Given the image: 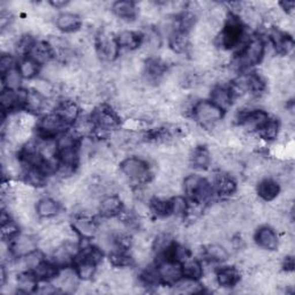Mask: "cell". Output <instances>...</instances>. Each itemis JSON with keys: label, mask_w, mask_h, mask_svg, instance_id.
Instances as JSON below:
<instances>
[{"label": "cell", "mask_w": 295, "mask_h": 295, "mask_svg": "<svg viewBox=\"0 0 295 295\" xmlns=\"http://www.w3.org/2000/svg\"><path fill=\"white\" fill-rule=\"evenodd\" d=\"M257 193L265 201H272L279 194V185H278L275 180L265 179L261 181L259 183V188H257Z\"/></svg>", "instance_id": "obj_13"}, {"label": "cell", "mask_w": 295, "mask_h": 295, "mask_svg": "<svg viewBox=\"0 0 295 295\" xmlns=\"http://www.w3.org/2000/svg\"><path fill=\"white\" fill-rule=\"evenodd\" d=\"M121 171L126 176L135 181H145L149 178V168L140 158H127L121 164Z\"/></svg>", "instance_id": "obj_2"}, {"label": "cell", "mask_w": 295, "mask_h": 295, "mask_svg": "<svg viewBox=\"0 0 295 295\" xmlns=\"http://www.w3.org/2000/svg\"><path fill=\"white\" fill-rule=\"evenodd\" d=\"M97 48H98V52L104 60L111 61L116 59L118 56V50H119V45L118 42L113 39L112 35L107 31H103L98 37L97 41Z\"/></svg>", "instance_id": "obj_3"}, {"label": "cell", "mask_w": 295, "mask_h": 295, "mask_svg": "<svg viewBox=\"0 0 295 295\" xmlns=\"http://www.w3.org/2000/svg\"><path fill=\"white\" fill-rule=\"evenodd\" d=\"M240 279V275L234 268H225L219 271L217 276V281L223 287H230L234 286Z\"/></svg>", "instance_id": "obj_17"}, {"label": "cell", "mask_w": 295, "mask_h": 295, "mask_svg": "<svg viewBox=\"0 0 295 295\" xmlns=\"http://www.w3.org/2000/svg\"><path fill=\"white\" fill-rule=\"evenodd\" d=\"M24 103H26V106L29 111L39 112L46 106L44 97L33 90L30 92H27L26 97H24Z\"/></svg>", "instance_id": "obj_21"}, {"label": "cell", "mask_w": 295, "mask_h": 295, "mask_svg": "<svg viewBox=\"0 0 295 295\" xmlns=\"http://www.w3.org/2000/svg\"><path fill=\"white\" fill-rule=\"evenodd\" d=\"M74 229L84 238H92L97 232V226L95 223L86 216L75 219Z\"/></svg>", "instance_id": "obj_15"}, {"label": "cell", "mask_w": 295, "mask_h": 295, "mask_svg": "<svg viewBox=\"0 0 295 295\" xmlns=\"http://www.w3.org/2000/svg\"><path fill=\"white\" fill-rule=\"evenodd\" d=\"M121 208H122L121 199L115 195H109L107 197H105L99 204L100 213L104 214L105 217L116 216L117 213H119L121 211Z\"/></svg>", "instance_id": "obj_11"}, {"label": "cell", "mask_w": 295, "mask_h": 295, "mask_svg": "<svg viewBox=\"0 0 295 295\" xmlns=\"http://www.w3.org/2000/svg\"><path fill=\"white\" fill-rule=\"evenodd\" d=\"M19 232V227L15 223L7 220L5 223H3V229H2V233H3V239H12L14 238Z\"/></svg>", "instance_id": "obj_45"}, {"label": "cell", "mask_w": 295, "mask_h": 295, "mask_svg": "<svg viewBox=\"0 0 295 295\" xmlns=\"http://www.w3.org/2000/svg\"><path fill=\"white\" fill-rule=\"evenodd\" d=\"M61 159L62 165L73 167L78 161V154L75 148H69V149L61 150Z\"/></svg>", "instance_id": "obj_44"}, {"label": "cell", "mask_w": 295, "mask_h": 295, "mask_svg": "<svg viewBox=\"0 0 295 295\" xmlns=\"http://www.w3.org/2000/svg\"><path fill=\"white\" fill-rule=\"evenodd\" d=\"M92 128H94V125H92V122L88 119L80 120L77 125V132L81 135H87L91 133Z\"/></svg>", "instance_id": "obj_49"}, {"label": "cell", "mask_w": 295, "mask_h": 295, "mask_svg": "<svg viewBox=\"0 0 295 295\" xmlns=\"http://www.w3.org/2000/svg\"><path fill=\"white\" fill-rule=\"evenodd\" d=\"M182 273L191 279H199L203 275V268L195 260L187 261L182 268Z\"/></svg>", "instance_id": "obj_29"}, {"label": "cell", "mask_w": 295, "mask_h": 295, "mask_svg": "<svg viewBox=\"0 0 295 295\" xmlns=\"http://www.w3.org/2000/svg\"><path fill=\"white\" fill-rule=\"evenodd\" d=\"M33 91L39 92L43 97H51L54 94L53 84L46 79H39L32 83Z\"/></svg>", "instance_id": "obj_33"}, {"label": "cell", "mask_w": 295, "mask_h": 295, "mask_svg": "<svg viewBox=\"0 0 295 295\" xmlns=\"http://www.w3.org/2000/svg\"><path fill=\"white\" fill-rule=\"evenodd\" d=\"M58 115L61 117V119L65 122H71L78 119L79 107L77 106V104L71 102H65L60 105V107H59Z\"/></svg>", "instance_id": "obj_26"}, {"label": "cell", "mask_w": 295, "mask_h": 295, "mask_svg": "<svg viewBox=\"0 0 295 295\" xmlns=\"http://www.w3.org/2000/svg\"><path fill=\"white\" fill-rule=\"evenodd\" d=\"M272 39H273V42H275V45L277 46V49L279 50V51L287 53L292 50L293 42L292 40L288 39L284 32L275 31L272 33Z\"/></svg>", "instance_id": "obj_30"}, {"label": "cell", "mask_w": 295, "mask_h": 295, "mask_svg": "<svg viewBox=\"0 0 295 295\" xmlns=\"http://www.w3.org/2000/svg\"><path fill=\"white\" fill-rule=\"evenodd\" d=\"M260 129L261 135H262V137L265 138V140L272 141L278 136V124L273 120L267 121Z\"/></svg>", "instance_id": "obj_40"}, {"label": "cell", "mask_w": 295, "mask_h": 295, "mask_svg": "<svg viewBox=\"0 0 295 295\" xmlns=\"http://www.w3.org/2000/svg\"><path fill=\"white\" fill-rule=\"evenodd\" d=\"M171 243V238L168 234H161L158 235L157 239L155 241V248L156 250L162 251V250H167L170 248Z\"/></svg>", "instance_id": "obj_47"}, {"label": "cell", "mask_w": 295, "mask_h": 295, "mask_svg": "<svg viewBox=\"0 0 295 295\" xmlns=\"http://www.w3.org/2000/svg\"><path fill=\"white\" fill-rule=\"evenodd\" d=\"M20 100H21L20 95L15 94L13 90L10 89L3 91L2 97H0V103H2V106L4 109H11L15 107L18 103H20Z\"/></svg>", "instance_id": "obj_32"}, {"label": "cell", "mask_w": 295, "mask_h": 295, "mask_svg": "<svg viewBox=\"0 0 295 295\" xmlns=\"http://www.w3.org/2000/svg\"><path fill=\"white\" fill-rule=\"evenodd\" d=\"M0 68H2L3 74L7 73L8 70L13 68V59L11 56H3L2 60H0Z\"/></svg>", "instance_id": "obj_50"}, {"label": "cell", "mask_w": 295, "mask_h": 295, "mask_svg": "<svg viewBox=\"0 0 295 295\" xmlns=\"http://www.w3.org/2000/svg\"><path fill=\"white\" fill-rule=\"evenodd\" d=\"M21 75L20 70H16L14 68H12L11 70H8L7 73L4 74V82H5L7 89L14 90L20 86L21 83Z\"/></svg>", "instance_id": "obj_38"}, {"label": "cell", "mask_w": 295, "mask_h": 295, "mask_svg": "<svg viewBox=\"0 0 295 295\" xmlns=\"http://www.w3.org/2000/svg\"><path fill=\"white\" fill-rule=\"evenodd\" d=\"M264 54V45L261 40L251 41L249 45L247 46L246 51L243 52L242 57L240 58L239 66L240 67H248L252 66L259 62L262 59Z\"/></svg>", "instance_id": "obj_4"}, {"label": "cell", "mask_w": 295, "mask_h": 295, "mask_svg": "<svg viewBox=\"0 0 295 295\" xmlns=\"http://www.w3.org/2000/svg\"><path fill=\"white\" fill-rule=\"evenodd\" d=\"M96 271V263L87 257L83 256V259L78 264V275L84 280L90 279L94 276Z\"/></svg>", "instance_id": "obj_27"}, {"label": "cell", "mask_w": 295, "mask_h": 295, "mask_svg": "<svg viewBox=\"0 0 295 295\" xmlns=\"http://www.w3.org/2000/svg\"><path fill=\"white\" fill-rule=\"evenodd\" d=\"M214 183H216L218 193L223 196L231 195V194L235 192V188H237L234 180L227 174H219L216 180H214Z\"/></svg>", "instance_id": "obj_18"}, {"label": "cell", "mask_w": 295, "mask_h": 295, "mask_svg": "<svg viewBox=\"0 0 295 295\" xmlns=\"http://www.w3.org/2000/svg\"><path fill=\"white\" fill-rule=\"evenodd\" d=\"M37 214L42 218H50L56 216L59 211V204L52 199H43L39 202L36 208Z\"/></svg>", "instance_id": "obj_16"}, {"label": "cell", "mask_w": 295, "mask_h": 295, "mask_svg": "<svg viewBox=\"0 0 295 295\" xmlns=\"http://www.w3.org/2000/svg\"><path fill=\"white\" fill-rule=\"evenodd\" d=\"M39 70V64L33 59H26L20 64V73L23 78L31 79Z\"/></svg>", "instance_id": "obj_37"}, {"label": "cell", "mask_w": 295, "mask_h": 295, "mask_svg": "<svg viewBox=\"0 0 295 295\" xmlns=\"http://www.w3.org/2000/svg\"><path fill=\"white\" fill-rule=\"evenodd\" d=\"M199 288V284L195 281V279H191V278H186L185 280L178 281L176 284V292L178 293H195Z\"/></svg>", "instance_id": "obj_42"}, {"label": "cell", "mask_w": 295, "mask_h": 295, "mask_svg": "<svg viewBox=\"0 0 295 295\" xmlns=\"http://www.w3.org/2000/svg\"><path fill=\"white\" fill-rule=\"evenodd\" d=\"M37 249V241L32 235L23 234L15 240L13 244V254L18 257H24L35 252Z\"/></svg>", "instance_id": "obj_5"}, {"label": "cell", "mask_w": 295, "mask_h": 295, "mask_svg": "<svg viewBox=\"0 0 295 295\" xmlns=\"http://www.w3.org/2000/svg\"><path fill=\"white\" fill-rule=\"evenodd\" d=\"M26 180H27V182L30 185V186H35V187L43 186L44 182H45L43 173H42L39 168L33 167V166H30L27 170Z\"/></svg>", "instance_id": "obj_34"}, {"label": "cell", "mask_w": 295, "mask_h": 295, "mask_svg": "<svg viewBox=\"0 0 295 295\" xmlns=\"http://www.w3.org/2000/svg\"><path fill=\"white\" fill-rule=\"evenodd\" d=\"M208 255L214 261H226L229 259V252L219 243H213L208 248Z\"/></svg>", "instance_id": "obj_41"}, {"label": "cell", "mask_w": 295, "mask_h": 295, "mask_svg": "<svg viewBox=\"0 0 295 295\" xmlns=\"http://www.w3.org/2000/svg\"><path fill=\"white\" fill-rule=\"evenodd\" d=\"M65 121L59 115H49L42 119L40 128L45 135H54L64 128Z\"/></svg>", "instance_id": "obj_10"}, {"label": "cell", "mask_w": 295, "mask_h": 295, "mask_svg": "<svg viewBox=\"0 0 295 295\" xmlns=\"http://www.w3.org/2000/svg\"><path fill=\"white\" fill-rule=\"evenodd\" d=\"M194 115L202 125L211 126L216 125L222 119V108L210 102H200L194 106Z\"/></svg>", "instance_id": "obj_1"}, {"label": "cell", "mask_w": 295, "mask_h": 295, "mask_svg": "<svg viewBox=\"0 0 295 295\" xmlns=\"http://www.w3.org/2000/svg\"><path fill=\"white\" fill-rule=\"evenodd\" d=\"M117 42L118 45L121 46V48L133 50L135 48H137L138 44H140V39H138L137 33L126 30L119 33V37H118Z\"/></svg>", "instance_id": "obj_23"}, {"label": "cell", "mask_w": 295, "mask_h": 295, "mask_svg": "<svg viewBox=\"0 0 295 295\" xmlns=\"http://www.w3.org/2000/svg\"><path fill=\"white\" fill-rule=\"evenodd\" d=\"M171 209L172 212H173L175 216H181V214H185V212L187 211V204L186 201H185L183 197H175V199L172 201L171 203Z\"/></svg>", "instance_id": "obj_46"}, {"label": "cell", "mask_w": 295, "mask_h": 295, "mask_svg": "<svg viewBox=\"0 0 295 295\" xmlns=\"http://www.w3.org/2000/svg\"><path fill=\"white\" fill-rule=\"evenodd\" d=\"M212 100L213 104L217 105L219 108H226L231 105L232 94L230 90L225 89V88H216L212 91Z\"/></svg>", "instance_id": "obj_24"}, {"label": "cell", "mask_w": 295, "mask_h": 295, "mask_svg": "<svg viewBox=\"0 0 295 295\" xmlns=\"http://www.w3.org/2000/svg\"><path fill=\"white\" fill-rule=\"evenodd\" d=\"M31 54H32L31 59H33L37 64H39V62H49L52 54L51 46L43 43V42H40V43L32 45Z\"/></svg>", "instance_id": "obj_19"}, {"label": "cell", "mask_w": 295, "mask_h": 295, "mask_svg": "<svg viewBox=\"0 0 295 295\" xmlns=\"http://www.w3.org/2000/svg\"><path fill=\"white\" fill-rule=\"evenodd\" d=\"M67 4H68L67 2H53V3H51V5L56 8H60V7L66 6Z\"/></svg>", "instance_id": "obj_52"}, {"label": "cell", "mask_w": 295, "mask_h": 295, "mask_svg": "<svg viewBox=\"0 0 295 295\" xmlns=\"http://www.w3.org/2000/svg\"><path fill=\"white\" fill-rule=\"evenodd\" d=\"M281 5L284 6L285 10H287V11H292L293 8H294V5H295V4H294V3H282Z\"/></svg>", "instance_id": "obj_53"}, {"label": "cell", "mask_w": 295, "mask_h": 295, "mask_svg": "<svg viewBox=\"0 0 295 295\" xmlns=\"http://www.w3.org/2000/svg\"><path fill=\"white\" fill-rule=\"evenodd\" d=\"M151 211L158 217H166L172 211L171 203L162 199H155L151 201Z\"/></svg>", "instance_id": "obj_36"}, {"label": "cell", "mask_w": 295, "mask_h": 295, "mask_svg": "<svg viewBox=\"0 0 295 295\" xmlns=\"http://www.w3.org/2000/svg\"><path fill=\"white\" fill-rule=\"evenodd\" d=\"M58 285H59V287H61L65 292L70 293V292H74V289L78 287L79 281L74 272L65 271L60 277H59Z\"/></svg>", "instance_id": "obj_25"}, {"label": "cell", "mask_w": 295, "mask_h": 295, "mask_svg": "<svg viewBox=\"0 0 295 295\" xmlns=\"http://www.w3.org/2000/svg\"><path fill=\"white\" fill-rule=\"evenodd\" d=\"M204 181L205 180L202 179L201 176H199V175H195V174L188 175L183 181L185 191H186V193L188 194L189 196L196 200L197 195H199L200 189L202 188V186H203Z\"/></svg>", "instance_id": "obj_20"}, {"label": "cell", "mask_w": 295, "mask_h": 295, "mask_svg": "<svg viewBox=\"0 0 295 295\" xmlns=\"http://www.w3.org/2000/svg\"><path fill=\"white\" fill-rule=\"evenodd\" d=\"M54 292H56V288H53L51 285H43L39 289V293L41 294H52Z\"/></svg>", "instance_id": "obj_51"}, {"label": "cell", "mask_w": 295, "mask_h": 295, "mask_svg": "<svg viewBox=\"0 0 295 295\" xmlns=\"http://www.w3.org/2000/svg\"><path fill=\"white\" fill-rule=\"evenodd\" d=\"M16 285H18V287L21 292L30 293L36 288L37 281H36L35 276H32L28 272H23L19 276L18 281H16Z\"/></svg>", "instance_id": "obj_28"}, {"label": "cell", "mask_w": 295, "mask_h": 295, "mask_svg": "<svg viewBox=\"0 0 295 295\" xmlns=\"http://www.w3.org/2000/svg\"><path fill=\"white\" fill-rule=\"evenodd\" d=\"M171 45L174 52L182 53L187 50L189 45V40L185 32H173L171 39Z\"/></svg>", "instance_id": "obj_31"}, {"label": "cell", "mask_w": 295, "mask_h": 295, "mask_svg": "<svg viewBox=\"0 0 295 295\" xmlns=\"http://www.w3.org/2000/svg\"><path fill=\"white\" fill-rule=\"evenodd\" d=\"M115 13L122 19H133L136 15V7L130 2H118L113 5Z\"/></svg>", "instance_id": "obj_22"}, {"label": "cell", "mask_w": 295, "mask_h": 295, "mask_svg": "<svg viewBox=\"0 0 295 295\" xmlns=\"http://www.w3.org/2000/svg\"><path fill=\"white\" fill-rule=\"evenodd\" d=\"M95 119L104 130L116 128L118 124H119L116 113L113 112L112 109H109L108 107H105V106L96 109Z\"/></svg>", "instance_id": "obj_9"}, {"label": "cell", "mask_w": 295, "mask_h": 295, "mask_svg": "<svg viewBox=\"0 0 295 295\" xmlns=\"http://www.w3.org/2000/svg\"><path fill=\"white\" fill-rule=\"evenodd\" d=\"M36 276L43 278V279H50L57 276V269L56 265H52L50 263L42 262L36 267Z\"/></svg>", "instance_id": "obj_39"}, {"label": "cell", "mask_w": 295, "mask_h": 295, "mask_svg": "<svg viewBox=\"0 0 295 295\" xmlns=\"http://www.w3.org/2000/svg\"><path fill=\"white\" fill-rule=\"evenodd\" d=\"M158 273L167 284H174V282H178L182 276V268L176 262L168 261V262L161 265Z\"/></svg>", "instance_id": "obj_7"}, {"label": "cell", "mask_w": 295, "mask_h": 295, "mask_svg": "<svg viewBox=\"0 0 295 295\" xmlns=\"http://www.w3.org/2000/svg\"><path fill=\"white\" fill-rule=\"evenodd\" d=\"M256 242L264 250H275L279 247L277 234L270 227H262L256 234Z\"/></svg>", "instance_id": "obj_6"}, {"label": "cell", "mask_w": 295, "mask_h": 295, "mask_svg": "<svg viewBox=\"0 0 295 295\" xmlns=\"http://www.w3.org/2000/svg\"><path fill=\"white\" fill-rule=\"evenodd\" d=\"M241 124L246 129H260L268 121V116L264 111H254L241 118Z\"/></svg>", "instance_id": "obj_12"}, {"label": "cell", "mask_w": 295, "mask_h": 295, "mask_svg": "<svg viewBox=\"0 0 295 295\" xmlns=\"http://www.w3.org/2000/svg\"><path fill=\"white\" fill-rule=\"evenodd\" d=\"M109 262H111L115 267L118 268H126L128 267L132 262V259H130L129 256L125 255L124 252H112L111 255H109Z\"/></svg>", "instance_id": "obj_43"}, {"label": "cell", "mask_w": 295, "mask_h": 295, "mask_svg": "<svg viewBox=\"0 0 295 295\" xmlns=\"http://www.w3.org/2000/svg\"><path fill=\"white\" fill-rule=\"evenodd\" d=\"M81 21L74 13H62L57 18V27L62 31H75L79 29Z\"/></svg>", "instance_id": "obj_14"}, {"label": "cell", "mask_w": 295, "mask_h": 295, "mask_svg": "<svg viewBox=\"0 0 295 295\" xmlns=\"http://www.w3.org/2000/svg\"><path fill=\"white\" fill-rule=\"evenodd\" d=\"M223 44L229 48H233L237 45L242 37V29L240 27L238 21H230L226 29L223 32Z\"/></svg>", "instance_id": "obj_8"}, {"label": "cell", "mask_w": 295, "mask_h": 295, "mask_svg": "<svg viewBox=\"0 0 295 295\" xmlns=\"http://www.w3.org/2000/svg\"><path fill=\"white\" fill-rule=\"evenodd\" d=\"M58 146L60 150L69 149V148H75V138L73 135L66 134L64 136L60 137V140L58 142Z\"/></svg>", "instance_id": "obj_48"}, {"label": "cell", "mask_w": 295, "mask_h": 295, "mask_svg": "<svg viewBox=\"0 0 295 295\" xmlns=\"http://www.w3.org/2000/svg\"><path fill=\"white\" fill-rule=\"evenodd\" d=\"M192 163L195 167L206 168L210 163V154L205 149H196L193 154Z\"/></svg>", "instance_id": "obj_35"}]
</instances>
